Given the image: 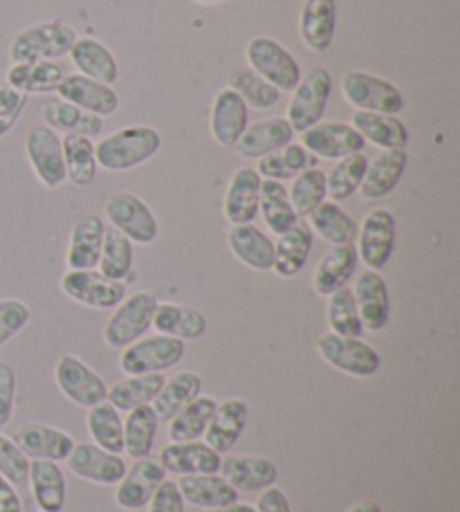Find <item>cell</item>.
Wrapping results in <instances>:
<instances>
[{
  "label": "cell",
  "mask_w": 460,
  "mask_h": 512,
  "mask_svg": "<svg viewBox=\"0 0 460 512\" xmlns=\"http://www.w3.org/2000/svg\"><path fill=\"white\" fill-rule=\"evenodd\" d=\"M162 149V135L151 126H128L106 135L95 146L97 167L122 173L142 167Z\"/></svg>",
  "instance_id": "6da1fadb"
},
{
  "label": "cell",
  "mask_w": 460,
  "mask_h": 512,
  "mask_svg": "<svg viewBox=\"0 0 460 512\" xmlns=\"http://www.w3.org/2000/svg\"><path fill=\"white\" fill-rule=\"evenodd\" d=\"M79 34L72 25L63 21L34 23L14 36L9 45L12 63H34V61H59L70 54Z\"/></svg>",
  "instance_id": "7a4b0ae2"
},
{
  "label": "cell",
  "mask_w": 460,
  "mask_h": 512,
  "mask_svg": "<svg viewBox=\"0 0 460 512\" xmlns=\"http://www.w3.org/2000/svg\"><path fill=\"white\" fill-rule=\"evenodd\" d=\"M245 57L247 68L261 75L279 93H292L297 88L301 79L299 61L279 41L270 39V36H254L247 41Z\"/></svg>",
  "instance_id": "3957f363"
},
{
  "label": "cell",
  "mask_w": 460,
  "mask_h": 512,
  "mask_svg": "<svg viewBox=\"0 0 460 512\" xmlns=\"http://www.w3.org/2000/svg\"><path fill=\"white\" fill-rule=\"evenodd\" d=\"M330 93H333V75L324 66H315L301 75L297 88L292 90L288 117H285L294 133L308 131L310 126L324 120Z\"/></svg>",
  "instance_id": "277c9868"
},
{
  "label": "cell",
  "mask_w": 460,
  "mask_h": 512,
  "mask_svg": "<svg viewBox=\"0 0 460 512\" xmlns=\"http://www.w3.org/2000/svg\"><path fill=\"white\" fill-rule=\"evenodd\" d=\"M158 297L153 292H135L126 297L122 304L115 308L104 328V342L110 349L124 351L126 346L140 340V337L153 326V315L158 308Z\"/></svg>",
  "instance_id": "5b68a950"
},
{
  "label": "cell",
  "mask_w": 460,
  "mask_h": 512,
  "mask_svg": "<svg viewBox=\"0 0 460 512\" xmlns=\"http://www.w3.org/2000/svg\"><path fill=\"white\" fill-rule=\"evenodd\" d=\"M342 95L357 111L398 115L404 111V97L400 88L371 72L351 70L342 79Z\"/></svg>",
  "instance_id": "8992f818"
},
{
  "label": "cell",
  "mask_w": 460,
  "mask_h": 512,
  "mask_svg": "<svg viewBox=\"0 0 460 512\" xmlns=\"http://www.w3.org/2000/svg\"><path fill=\"white\" fill-rule=\"evenodd\" d=\"M317 351L326 364L353 378H371L382 367L380 353L360 337L324 333L317 340Z\"/></svg>",
  "instance_id": "52a82bcc"
},
{
  "label": "cell",
  "mask_w": 460,
  "mask_h": 512,
  "mask_svg": "<svg viewBox=\"0 0 460 512\" xmlns=\"http://www.w3.org/2000/svg\"><path fill=\"white\" fill-rule=\"evenodd\" d=\"M104 214L110 227H115L137 245H151L158 239V218L151 212V207L131 191H119L110 196L104 205Z\"/></svg>",
  "instance_id": "ba28073f"
},
{
  "label": "cell",
  "mask_w": 460,
  "mask_h": 512,
  "mask_svg": "<svg viewBox=\"0 0 460 512\" xmlns=\"http://www.w3.org/2000/svg\"><path fill=\"white\" fill-rule=\"evenodd\" d=\"M184 342L178 337L155 335L146 340H137L126 346L122 358H119V369L128 376H146V373H162L173 369L184 358Z\"/></svg>",
  "instance_id": "9c48e42d"
},
{
  "label": "cell",
  "mask_w": 460,
  "mask_h": 512,
  "mask_svg": "<svg viewBox=\"0 0 460 512\" xmlns=\"http://www.w3.org/2000/svg\"><path fill=\"white\" fill-rule=\"evenodd\" d=\"M398 239V223L389 209H373L357 230V256L368 270L380 272L389 265Z\"/></svg>",
  "instance_id": "30bf717a"
},
{
  "label": "cell",
  "mask_w": 460,
  "mask_h": 512,
  "mask_svg": "<svg viewBox=\"0 0 460 512\" xmlns=\"http://www.w3.org/2000/svg\"><path fill=\"white\" fill-rule=\"evenodd\" d=\"M61 290L77 304L95 310L117 308L128 297L126 281H110L97 270H68L61 277Z\"/></svg>",
  "instance_id": "8fae6325"
},
{
  "label": "cell",
  "mask_w": 460,
  "mask_h": 512,
  "mask_svg": "<svg viewBox=\"0 0 460 512\" xmlns=\"http://www.w3.org/2000/svg\"><path fill=\"white\" fill-rule=\"evenodd\" d=\"M25 153L41 185L48 189H59L68 180L61 137L57 131H52L45 124L30 128V133L25 137Z\"/></svg>",
  "instance_id": "7c38bea8"
},
{
  "label": "cell",
  "mask_w": 460,
  "mask_h": 512,
  "mask_svg": "<svg viewBox=\"0 0 460 512\" xmlns=\"http://www.w3.org/2000/svg\"><path fill=\"white\" fill-rule=\"evenodd\" d=\"M54 380H57L63 396L77 407L90 409L104 402L108 396V384L99 373L92 371L84 360L77 355H63L57 369H54Z\"/></svg>",
  "instance_id": "4fadbf2b"
},
{
  "label": "cell",
  "mask_w": 460,
  "mask_h": 512,
  "mask_svg": "<svg viewBox=\"0 0 460 512\" xmlns=\"http://www.w3.org/2000/svg\"><path fill=\"white\" fill-rule=\"evenodd\" d=\"M301 144L321 160H342L346 155L364 151V137L351 124L319 122L301 133Z\"/></svg>",
  "instance_id": "5bb4252c"
},
{
  "label": "cell",
  "mask_w": 460,
  "mask_h": 512,
  "mask_svg": "<svg viewBox=\"0 0 460 512\" xmlns=\"http://www.w3.org/2000/svg\"><path fill=\"white\" fill-rule=\"evenodd\" d=\"M66 461L72 474L90 483H97V486H117L128 470L122 454H110L90 443L72 447Z\"/></svg>",
  "instance_id": "9a60e30c"
},
{
  "label": "cell",
  "mask_w": 460,
  "mask_h": 512,
  "mask_svg": "<svg viewBox=\"0 0 460 512\" xmlns=\"http://www.w3.org/2000/svg\"><path fill=\"white\" fill-rule=\"evenodd\" d=\"M351 290L364 331H384L391 319V297L389 286H386L382 274L375 270H364L360 277L355 279V286Z\"/></svg>",
  "instance_id": "2e32d148"
},
{
  "label": "cell",
  "mask_w": 460,
  "mask_h": 512,
  "mask_svg": "<svg viewBox=\"0 0 460 512\" xmlns=\"http://www.w3.org/2000/svg\"><path fill=\"white\" fill-rule=\"evenodd\" d=\"M61 102H68L81 111L92 113L104 120V117L115 115L119 111V95L113 86L99 84V81L84 77V75H66L57 88Z\"/></svg>",
  "instance_id": "e0dca14e"
},
{
  "label": "cell",
  "mask_w": 460,
  "mask_h": 512,
  "mask_svg": "<svg viewBox=\"0 0 460 512\" xmlns=\"http://www.w3.org/2000/svg\"><path fill=\"white\" fill-rule=\"evenodd\" d=\"M247 126H250V108L243 102V97L232 88L220 90L211 104L209 117V131L214 142L223 149H234Z\"/></svg>",
  "instance_id": "ac0fdd59"
},
{
  "label": "cell",
  "mask_w": 460,
  "mask_h": 512,
  "mask_svg": "<svg viewBox=\"0 0 460 512\" xmlns=\"http://www.w3.org/2000/svg\"><path fill=\"white\" fill-rule=\"evenodd\" d=\"M164 479H167V470L162 468L160 461H153V459L135 461L133 468L126 470L124 479L117 483V492H115L117 506L131 512L146 508Z\"/></svg>",
  "instance_id": "d6986e66"
},
{
  "label": "cell",
  "mask_w": 460,
  "mask_h": 512,
  "mask_svg": "<svg viewBox=\"0 0 460 512\" xmlns=\"http://www.w3.org/2000/svg\"><path fill=\"white\" fill-rule=\"evenodd\" d=\"M247 420H250V405L243 398H227L225 402H218L205 432L207 445L218 454L232 452L245 434Z\"/></svg>",
  "instance_id": "ffe728a7"
},
{
  "label": "cell",
  "mask_w": 460,
  "mask_h": 512,
  "mask_svg": "<svg viewBox=\"0 0 460 512\" xmlns=\"http://www.w3.org/2000/svg\"><path fill=\"white\" fill-rule=\"evenodd\" d=\"M301 41L310 52L324 54L335 43L337 0H303L299 16Z\"/></svg>",
  "instance_id": "44dd1931"
},
{
  "label": "cell",
  "mask_w": 460,
  "mask_h": 512,
  "mask_svg": "<svg viewBox=\"0 0 460 512\" xmlns=\"http://www.w3.org/2000/svg\"><path fill=\"white\" fill-rule=\"evenodd\" d=\"M12 441L21 447V452L27 459H43V461H66L72 447H75V438L59 427L30 423L18 429Z\"/></svg>",
  "instance_id": "7402d4cb"
},
{
  "label": "cell",
  "mask_w": 460,
  "mask_h": 512,
  "mask_svg": "<svg viewBox=\"0 0 460 512\" xmlns=\"http://www.w3.org/2000/svg\"><path fill=\"white\" fill-rule=\"evenodd\" d=\"M261 185L263 178L252 167H241L234 173L223 205V212L229 223L247 225L256 221L261 203Z\"/></svg>",
  "instance_id": "603a6c76"
},
{
  "label": "cell",
  "mask_w": 460,
  "mask_h": 512,
  "mask_svg": "<svg viewBox=\"0 0 460 512\" xmlns=\"http://www.w3.org/2000/svg\"><path fill=\"white\" fill-rule=\"evenodd\" d=\"M223 454L211 450L207 443L187 441L164 445L160 452V465L171 474L189 477V474H218Z\"/></svg>",
  "instance_id": "cb8c5ba5"
},
{
  "label": "cell",
  "mask_w": 460,
  "mask_h": 512,
  "mask_svg": "<svg viewBox=\"0 0 460 512\" xmlns=\"http://www.w3.org/2000/svg\"><path fill=\"white\" fill-rule=\"evenodd\" d=\"M292 137L294 131L285 117H270L247 126L234 149L245 160H261L265 155L281 151L285 144L292 142Z\"/></svg>",
  "instance_id": "d4e9b609"
},
{
  "label": "cell",
  "mask_w": 460,
  "mask_h": 512,
  "mask_svg": "<svg viewBox=\"0 0 460 512\" xmlns=\"http://www.w3.org/2000/svg\"><path fill=\"white\" fill-rule=\"evenodd\" d=\"M220 474L227 483L241 492H263L272 488L279 479V468L263 456H227L220 463Z\"/></svg>",
  "instance_id": "484cf974"
},
{
  "label": "cell",
  "mask_w": 460,
  "mask_h": 512,
  "mask_svg": "<svg viewBox=\"0 0 460 512\" xmlns=\"http://www.w3.org/2000/svg\"><path fill=\"white\" fill-rule=\"evenodd\" d=\"M409 155L407 149L382 151L373 162H368L364 180L360 185V194L366 200H380L391 194L400 185V180L407 171Z\"/></svg>",
  "instance_id": "4316f807"
},
{
  "label": "cell",
  "mask_w": 460,
  "mask_h": 512,
  "mask_svg": "<svg viewBox=\"0 0 460 512\" xmlns=\"http://www.w3.org/2000/svg\"><path fill=\"white\" fill-rule=\"evenodd\" d=\"M357 263H360V256H357L355 245H335L317 263V270L312 274V288L317 295L330 297L333 292L348 286L357 270Z\"/></svg>",
  "instance_id": "83f0119b"
},
{
  "label": "cell",
  "mask_w": 460,
  "mask_h": 512,
  "mask_svg": "<svg viewBox=\"0 0 460 512\" xmlns=\"http://www.w3.org/2000/svg\"><path fill=\"white\" fill-rule=\"evenodd\" d=\"M312 243H315V232L310 230L308 223L297 221V225L290 227L288 232L279 236V241L274 243V265L272 270L276 277L292 279L306 268L310 259Z\"/></svg>",
  "instance_id": "f1b7e54d"
},
{
  "label": "cell",
  "mask_w": 460,
  "mask_h": 512,
  "mask_svg": "<svg viewBox=\"0 0 460 512\" xmlns=\"http://www.w3.org/2000/svg\"><path fill=\"white\" fill-rule=\"evenodd\" d=\"M227 243L236 259L247 265V268H252L256 272L272 270L274 241L256 225H232V230L227 232Z\"/></svg>",
  "instance_id": "f546056e"
},
{
  "label": "cell",
  "mask_w": 460,
  "mask_h": 512,
  "mask_svg": "<svg viewBox=\"0 0 460 512\" xmlns=\"http://www.w3.org/2000/svg\"><path fill=\"white\" fill-rule=\"evenodd\" d=\"M106 223L99 216L88 214L72 227L66 263L70 270H95L104 245Z\"/></svg>",
  "instance_id": "4dcf8cb0"
},
{
  "label": "cell",
  "mask_w": 460,
  "mask_h": 512,
  "mask_svg": "<svg viewBox=\"0 0 460 512\" xmlns=\"http://www.w3.org/2000/svg\"><path fill=\"white\" fill-rule=\"evenodd\" d=\"M27 481H30L34 501L41 512H63L68 499V483L66 472L61 470L57 461L34 459L30 463V477H27Z\"/></svg>",
  "instance_id": "1f68e13d"
},
{
  "label": "cell",
  "mask_w": 460,
  "mask_h": 512,
  "mask_svg": "<svg viewBox=\"0 0 460 512\" xmlns=\"http://www.w3.org/2000/svg\"><path fill=\"white\" fill-rule=\"evenodd\" d=\"M68 57L75 63L79 75L95 79L106 86H115L119 81V63L115 54L110 52L108 45L97 39H90V36L77 39Z\"/></svg>",
  "instance_id": "d6a6232c"
},
{
  "label": "cell",
  "mask_w": 460,
  "mask_h": 512,
  "mask_svg": "<svg viewBox=\"0 0 460 512\" xmlns=\"http://www.w3.org/2000/svg\"><path fill=\"white\" fill-rule=\"evenodd\" d=\"M66 75V66H61L59 61L12 63V68L7 70V86L25 95H50L57 93Z\"/></svg>",
  "instance_id": "836d02e7"
},
{
  "label": "cell",
  "mask_w": 460,
  "mask_h": 512,
  "mask_svg": "<svg viewBox=\"0 0 460 512\" xmlns=\"http://www.w3.org/2000/svg\"><path fill=\"white\" fill-rule=\"evenodd\" d=\"M351 126L364 137L366 144L371 142L373 146H380L382 151L407 149L409 144V128L398 115L355 111Z\"/></svg>",
  "instance_id": "e575fe53"
},
{
  "label": "cell",
  "mask_w": 460,
  "mask_h": 512,
  "mask_svg": "<svg viewBox=\"0 0 460 512\" xmlns=\"http://www.w3.org/2000/svg\"><path fill=\"white\" fill-rule=\"evenodd\" d=\"M178 488L184 501L207 510L232 506L241 497L232 483L216 477V474H189V477L180 479Z\"/></svg>",
  "instance_id": "d590c367"
},
{
  "label": "cell",
  "mask_w": 460,
  "mask_h": 512,
  "mask_svg": "<svg viewBox=\"0 0 460 512\" xmlns=\"http://www.w3.org/2000/svg\"><path fill=\"white\" fill-rule=\"evenodd\" d=\"M153 326L160 335L178 337V340H200L207 333V317L198 308L180 304H158L153 315Z\"/></svg>",
  "instance_id": "8d00e7d4"
},
{
  "label": "cell",
  "mask_w": 460,
  "mask_h": 512,
  "mask_svg": "<svg viewBox=\"0 0 460 512\" xmlns=\"http://www.w3.org/2000/svg\"><path fill=\"white\" fill-rule=\"evenodd\" d=\"M43 124L57 133L66 135H84V137H97L104 131V120L92 113L81 111V108L72 106L68 102H50L41 108Z\"/></svg>",
  "instance_id": "74e56055"
},
{
  "label": "cell",
  "mask_w": 460,
  "mask_h": 512,
  "mask_svg": "<svg viewBox=\"0 0 460 512\" xmlns=\"http://www.w3.org/2000/svg\"><path fill=\"white\" fill-rule=\"evenodd\" d=\"M164 376L162 373H146V376H128L124 380L115 382L113 387L108 389L106 400L113 405L117 411H133L137 407L151 405L158 396L160 389L164 387Z\"/></svg>",
  "instance_id": "f35d334b"
},
{
  "label": "cell",
  "mask_w": 460,
  "mask_h": 512,
  "mask_svg": "<svg viewBox=\"0 0 460 512\" xmlns=\"http://www.w3.org/2000/svg\"><path fill=\"white\" fill-rule=\"evenodd\" d=\"M310 230L317 232L326 243L335 245H353L357 239L360 225L353 221L351 214H346L337 203H321L310 216Z\"/></svg>",
  "instance_id": "ab89813d"
},
{
  "label": "cell",
  "mask_w": 460,
  "mask_h": 512,
  "mask_svg": "<svg viewBox=\"0 0 460 512\" xmlns=\"http://www.w3.org/2000/svg\"><path fill=\"white\" fill-rule=\"evenodd\" d=\"M202 391V378L193 371H180L171 380L164 382L158 396L153 400V411L158 420H171L178 411L196 400Z\"/></svg>",
  "instance_id": "60d3db41"
},
{
  "label": "cell",
  "mask_w": 460,
  "mask_h": 512,
  "mask_svg": "<svg viewBox=\"0 0 460 512\" xmlns=\"http://www.w3.org/2000/svg\"><path fill=\"white\" fill-rule=\"evenodd\" d=\"M158 423L160 420L151 405L128 411V418L124 420V452L131 459H149L153 452L155 434H158Z\"/></svg>",
  "instance_id": "b9f144b4"
},
{
  "label": "cell",
  "mask_w": 460,
  "mask_h": 512,
  "mask_svg": "<svg viewBox=\"0 0 460 512\" xmlns=\"http://www.w3.org/2000/svg\"><path fill=\"white\" fill-rule=\"evenodd\" d=\"M218 407L216 398H202L191 400L189 405H184L176 416L169 420V438L173 443H187L198 441L200 436H205L209 420L214 416Z\"/></svg>",
  "instance_id": "7bdbcfd3"
},
{
  "label": "cell",
  "mask_w": 460,
  "mask_h": 512,
  "mask_svg": "<svg viewBox=\"0 0 460 512\" xmlns=\"http://www.w3.org/2000/svg\"><path fill=\"white\" fill-rule=\"evenodd\" d=\"M63 160H66L68 180L75 187H88L97 178V155L95 144L84 135H66L61 137Z\"/></svg>",
  "instance_id": "ee69618b"
},
{
  "label": "cell",
  "mask_w": 460,
  "mask_h": 512,
  "mask_svg": "<svg viewBox=\"0 0 460 512\" xmlns=\"http://www.w3.org/2000/svg\"><path fill=\"white\" fill-rule=\"evenodd\" d=\"M133 263L135 243L126 239L115 227H106L104 245H101L99 256V272L110 281H126L133 272Z\"/></svg>",
  "instance_id": "f6af8a7d"
},
{
  "label": "cell",
  "mask_w": 460,
  "mask_h": 512,
  "mask_svg": "<svg viewBox=\"0 0 460 512\" xmlns=\"http://www.w3.org/2000/svg\"><path fill=\"white\" fill-rule=\"evenodd\" d=\"M88 432L97 447L110 454L124 452V420L110 402H99L88 411Z\"/></svg>",
  "instance_id": "bcb514c9"
},
{
  "label": "cell",
  "mask_w": 460,
  "mask_h": 512,
  "mask_svg": "<svg viewBox=\"0 0 460 512\" xmlns=\"http://www.w3.org/2000/svg\"><path fill=\"white\" fill-rule=\"evenodd\" d=\"M259 214H263V221L268 225V230L279 236L283 232H288L290 227H294L299 221V216L294 214L292 209L288 189L283 187V182L276 180H263Z\"/></svg>",
  "instance_id": "7dc6e473"
},
{
  "label": "cell",
  "mask_w": 460,
  "mask_h": 512,
  "mask_svg": "<svg viewBox=\"0 0 460 512\" xmlns=\"http://www.w3.org/2000/svg\"><path fill=\"white\" fill-rule=\"evenodd\" d=\"M368 167V158L364 153H353L337 160L333 169L326 173V191L333 198V203L351 198L355 191H360L364 173Z\"/></svg>",
  "instance_id": "c3c4849f"
},
{
  "label": "cell",
  "mask_w": 460,
  "mask_h": 512,
  "mask_svg": "<svg viewBox=\"0 0 460 512\" xmlns=\"http://www.w3.org/2000/svg\"><path fill=\"white\" fill-rule=\"evenodd\" d=\"M243 97L247 108H256V111H270L279 104L281 93L274 86H270L261 75H256L252 68H234L229 75V86Z\"/></svg>",
  "instance_id": "681fc988"
},
{
  "label": "cell",
  "mask_w": 460,
  "mask_h": 512,
  "mask_svg": "<svg viewBox=\"0 0 460 512\" xmlns=\"http://www.w3.org/2000/svg\"><path fill=\"white\" fill-rule=\"evenodd\" d=\"M288 196H290L294 214L299 218L310 216L321 203H326V196H328L326 173L317 167L301 171L299 176L292 178V187L288 189Z\"/></svg>",
  "instance_id": "f907efd6"
},
{
  "label": "cell",
  "mask_w": 460,
  "mask_h": 512,
  "mask_svg": "<svg viewBox=\"0 0 460 512\" xmlns=\"http://www.w3.org/2000/svg\"><path fill=\"white\" fill-rule=\"evenodd\" d=\"M328 326L330 333L342 337H362L364 326L351 288H342L328 297Z\"/></svg>",
  "instance_id": "816d5d0a"
},
{
  "label": "cell",
  "mask_w": 460,
  "mask_h": 512,
  "mask_svg": "<svg viewBox=\"0 0 460 512\" xmlns=\"http://www.w3.org/2000/svg\"><path fill=\"white\" fill-rule=\"evenodd\" d=\"M0 474L12 486H25L27 477H30V459L5 434H0Z\"/></svg>",
  "instance_id": "f5cc1de1"
},
{
  "label": "cell",
  "mask_w": 460,
  "mask_h": 512,
  "mask_svg": "<svg viewBox=\"0 0 460 512\" xmlns=\"http://www.w3.org/2000/svg\"><path fill=\"white\" fill-rule=\"evenodd\" d=\"M32 310L21 299H3L0 301V346L23 331L30 324Z\"/></svg>",
  "instance_id": "db71d44e"
},
{
  "label": "cell",
  "mask_w": 460,
  "mask_h": 512,
  "mask_svg": "<svg viewBox=\"0 0 460 512\" xmlns=\"http://www.w3.org/2000/svg\"><path fill=\"white\" fill-rule=\"evenodd\" d=\"M27 104H30V95L7 84L0 86V140L14 131Z\"/></svg>",
  "instance_id": "11a10c76"
},
{
  "label": "cell",
  "mask_w": 460,
  "mask_h": 512,
  "mask_svg": "<svg viewBox=\"0 0 460 512\" xmlns=\"http://www.w3.org/2000/svg\"><path fill=\"white\" fill-rule=\"evenodd\" d=\"M16 402V373L7 362H0V429L12 423Z\"/></svg>",
  "instance_id": "9f6ffc18"
},
{
  "label": "cell",
  "mask_w": 460,
  "mask_h": 512,
  "mask_svg": "<svg viewBox=\"0 0 460 512\" xmlns=\"http://www.w3.org/2000/svg\"><path fill=\"white\" fill-rule=\"evenodd\" d=\"M149 512H184V499L178 483L164 479L149 501Z\"/></svg>",
  "instance_id": "6f0895ef"
},
{
  "label": "cell",
  "mask_w": 460,
  "mask_h": 512,
  "mask_svg": "<svg viewBox=\"0 0 460 512\" xmlns=\"http://www.w3.org/2000/svg\"><path fill=\"white\" fill-rule=\"evenodd\" d=\"M279 155L283 158L285 167L290 169L292 176H299L301 171L315 167V155H312L303 144H297V142L285 144L279 151Z\"/></svg>",
  "instance_id": "680465c9"
},
{
  "label": "cell",
  "mask_w": 460,
  "mask_h": 512,
  "mask_svg": "<svg viewBox=\"0 0 460 512\" xmlns=\"http://www.w3.org/2000/svg\"><path fill=\"white\" fill-rule=\"evenodd\" d=\"M256 171H259V176L265 178V180H276V182H283V180H290L294 178L290 169L285 167L283 158L279 155V151L272 153V155H265V158L259 160V167H256Z\"/></svg>",
  "instance_id": "91938a15"
},
{
  "label": "cell",
  "mask_w": 460,
  "mask_h": 512,
  "mask_svg": "<svg viewBox=\"0 0 460 512\" xmlns=\"http://www.w3.org/2000/svg\"><path fill=\"white\" fill-rule=\"evenodd\" d=\"M256 512H292V506L288 497H285V492L272 486L263 490L259 504H256Z\"/></svg>",
  "instance_id": "94428289"
},
{
  "label": "cell",
  "mask_w": 460,
  "mask_h": 512,
  "mask_svg": "<svg viewBox=\"0 0 460 512\" xmlns=\"http://www.w3.org/2000/svg\"><path fill=\"white\" fill-rule=\"evenodd\" d=\"M0 512H23V501L18 497L16 486H12L0 474Z\"/></svg>",
  "instance_id": "6125c7cd"
},
{
  "label": "cell",
  "mask_w": 460,
  "mask_h": 512,
  "mask_svg": "<svg viewBox=\"0 0 460 512\" xmlns=\"http://www.w3.org/2000/svg\"><path fill=\"white\" fill-rule=\"evenodd\" d=\"M207 512H256V508L254 506H250V504H232V506H223V508H211V510H207Z\"/></svg>",
  "instance_id": "be15d7a7"
},
{
  "label": "cell",
  "mask_w": 460,
  "mask_h": 512,
  "mask_svg": "<svg viewBox=\"0 0 460 512\" xmlns=\"http://www.w3.org/2000/svg\"><path fill=\"white\" fill-rule=\"evenodd\" d=\"M348 512H382V506L377 501H362V504L353 506Z\"/></svg>",
  "instance_id": "e7e4bbea"
},
{
  "label": "cell",
  "mask_w": 460,
  "mask_h": 512,
  "mask_svg": "<svg viewBox=\"0 0 460 512\" xmlns=\"http://www.w3.org/2000/svg\"><path fill=\"white\" fill-rule=\"evenodd\" d=\"M200 5H216V3H225V0H196Z\"/></svg>",
  "instance_id": "03108f58"
}]
</instances>
